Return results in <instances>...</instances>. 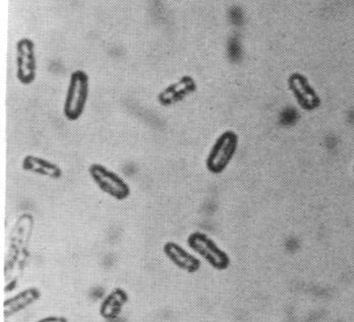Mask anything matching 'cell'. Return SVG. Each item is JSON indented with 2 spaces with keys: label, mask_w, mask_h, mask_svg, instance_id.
<instances>
[{
  "label": "cell",
  "mask_w": 354,
  "mask_h": 322,
  "mask_svg": "<svg viewBox=\"0 0 354 322\" xmlns=\"http://www.w3.org/2000/svg\"><path fill=\"white\" fill-rule=\"evenodd\" d=\"M88 174L96 187L114 200H127L131 194V188L127 181L118 173L110 170L102 164L94 163L88 167Z\"/></svg>",
  "instance_id": "1"
},
{
  "label": "cell",
  "mask_w": 354,
  "mask_h": 322,
  "mask_svg": "<svg viewBox=\"0 0 354 322\" xmlns=\"http://www.w3.org/2000/svg\"><path fill=\"white\" fill-rule=\"evenodd\" d=\"M88 77L82 71L71 75L70 86L64 105V115L68 121H77L82 117L88 101Z\"/></svg>",
  "instance_id": "2"
},
{
  "label": "cell",
  "mask_w": 354,
  "mask_h": 322,
  "mask_svg": "<svg viewBox=\"0 0 354 322\" xmlns=\"http://www.w3.org/2000/svg\"><path fill=\"white\" fill-rule=\"evenodd\" d=\"M189 247L204 258L213 269L225 271L230 267V258L210 237L204 233L195 232L187 238Z\"/></svg>",
  "instance_id": "3"
},
{
  "label": "cell",
  "mask_w": 354,
  "mask_h": 322,
  "mask_svg": "<svg viewBox=\"0 0 354 322\" xmlns=\"http://www.w3.org/2000/svg\"><path fill=\"white\" fill-rule=\"evenodd\" d=\"M233 138L230 133L220 136L219 140L214 144L212 151L207 160V167L213 173L223 171L230 161L232 153Z\"/></svg>",
  "instance_id": "4"
},
{
  "label": "cell",
  "mask_w": 354,
  "mask_h": 322,
  "mask_svg": "<svg viewBox=\"0 0 354 322\" xmlns=\"http://www.w3.org/2000/svg\"><path fill=\"white\" fill-rule=\"evenodd\" d=\"M163 252L167 258L181 271L195 274L201 269V261L174 242H167L164 245Z\"/></svg>",
  "instance_id": "5"
},
{
  "label": "cell",
  "mask_w": 354,
  "mask_h": 322,
  "mask_svg": "<svg viewBox=\"0 0 354 322\" xmlns=\"http://www.w3.org/2000/svg\"><path fill=\"white\" fill-rule=\"evenodd\" d=\"M41 293L38 289L29 288L24 290L21 293L17 294L10 299L6 300L3 303V314L6 319L25 310L28 307L33 305L40 299Z\"/></svg>",
  "instance_id": "6"
},
{
  "label": "cell",
  "mask_w": 354,
  "mask_h": 322,
  "mask_svg": "<svg viewBox=\"0 0 354 322\" xmlns=\"http://www.w3.org/2000/svg\"><path fill=\"white\" fill-rule=\"evenodd\" d=\"M129 302V295L124 290L114 289L109 295L103 300L100 306V315L106 321H112L118 317L122 312V307Z\"/></svg>",
  "instance_id": "7"
},
{
  "label": "cell",
  "mask_w": 354,
  "mask_h": 322,
  "mask_svg": "<svg viewBox=\"0 0 354 322\" xmlns=\"http://www.w3.org/2000/svg\"><path fill=\"white\" fill-rule=\"evenodd\" d=\"M23 169L48 178L58 179L62 176V169L56 164L35 155H27L23 160Z\"/></svg>",
  "instance_id": "8"
},
{
  "label": "cell",
  "mask_w": 354,
  "mask_h": 322,
  "mask_svg": "<svg viewBox=\"0 0 354 322\" xmlns=\"http://www.w3.org/2000/svg\"><path fill=\"white\" fill-rule=\"evenodd\" d=\"M37 322H68L66 317L62 316H48L45 319H40Z\"/></svg>",
  "instance_id": "9"
},
{
  "label": "cell",
  "mask_w": 354,
  "mask_h": 322,
  "mask_svg": "<svg viewBox=\"0 0 354 322\" xmlns=\"http://www.w3.org/2000/svg\"><path fill=\"white\" fill-rule=\"evenodd\" d=\"M353 173H354V165H353Z\"/></svg>",
  "instance_id": "10"
}]
</instances>
